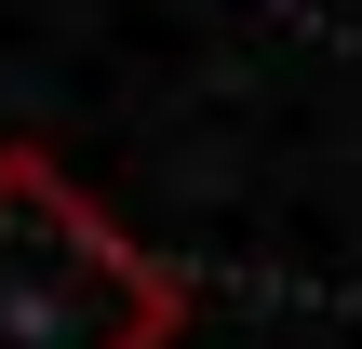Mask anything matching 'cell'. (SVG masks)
Instances as JSON below:
<instances>
[{"instance_id":"obj_1","label":"cell","mask_w":362,"mask_h":349,"mask_svg":"<svg viewBox=\"0 0 362 349\" xmlns=\"http://www.w3.org/2000/svg\"><path fill=\"white\" fill-rule=\"evenodd\" d=\"M188 282L121 242L67 161L0 148V349H175Z\"/></svg>"}]
</instances>
